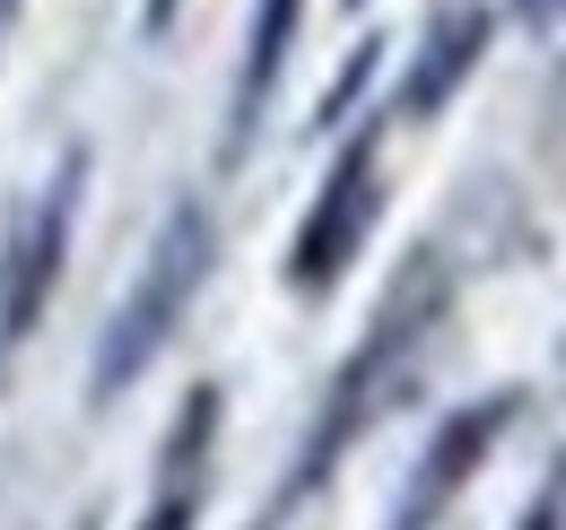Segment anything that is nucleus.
<instances>
[{"mask_svg":"<svg viewBox=\"0 0 566 530\" xmlns=\"http://www.w3.org/2000/svg\"><path fill=\"white\" fill-rule=\"evenodd\" d=\"M192 522H201V487H166V496L148 505L140 530H192Z\"/></svg>","mask_w":566,"mask_h":530,"instance_id":"nucleus-9","label":"nucleus"},{"mask_svg":"<svg viewBox=\"0 0 566 530\" xmlns=\"http://www.w3.org/2000/svg\"><path fill=\"white\" fill-rule=\"evenodd\" d=\"M436 314H444V269H436V253H410V269L384 287V305H375V322H366V339H357V357L332 374L323 417H314L305 453H296V469H287V496H314V487L332 478V462L366 435V417L401 392V365H410V348L427 339Z\"/></svg>","mask_w":566,"mask_h":530,"instance_id":"nucleus-1","label":"nucleus"},{"mask_svg":"<svg viewBox=\"0 0 566 530\" xmlns=\"http://www.w3.org/2000/svg\"><path fill=\"white\" fill-rule=\"evenodd\" d=\"M489 9L480 0H453V9H436V26H427L419 62H410V78H401V96H392V123H427V114H444L453 105V87L480 70V53H489Z\"/></svg>","mask_w":566,"mask_h":530,"instance_id":"nucleus-6","label":"nucleus"},{"mask_svg":"<svg viewBox=\"0 0 566 530\" xmlns=\"http://www.w3.org/2000/svg\"><path fill=\"white\" fill-rule=\"evenodd\" d=\"M375 53H384V44H357V53H349V70H340V78L323 87V105H314V131H332V123H340V114L357 105V87L375 78Z\"/></svg>","mask_w":566,"mask_h":530,"instance_id":"nucleus-8","label":"nucleus"},{"mask_svg":"<svg viewBox=\"0 0 566 530\" xmlns=\"http://www.w3.org/2000/svg\"><path fill=\"white\" fill-rule=\"evenodd\" d=\"M558 513H566V478H549V487L532 496V513H523V530H558Z\"/></svg>","mask_w":566,"mask_h":530,"instance_id":"nucleus-10","label":"nucleus"},{"mask_svg":"<svg viewBox=\"0 0 566 530\" xmlns=\"http://www.w3.org/2000/svg\"><path fill=\"white\" fill-rule=\"evenodd\" d=\"M384 123H392V114H384ZM384 123H357V131L340 139L323 192L305 209V226H296V244H287V287H296V296H332V287L349 278V262L366 253V226H375V209H384V174H375Z\"/></svg>","mask_w":566,"mask_h":530,"instance_id":"nucleus-3","label":"nucleus"},{"mask_svg":"<svg viewBox=\"0 0 566 530\" xmlns=\"http://www.w3.org/2000/svg\"><path fill=\"white\" fill-rule=\"evenodd\" d=\"M296 26H305V0H262V9H253L244 78H235V105H227V157H244V148H253V123H262V105H271V87H280Z\"/></svg>","mask_w":566,"mask_h":530,"instance_id":"nucleus-7","label":"nucleus"},{"mask_svg":"<svg viewBox=\"0 0 566 530\" xmlns=\"http://www.w3.org/2000/svg\"><path fill=\"white\" fill-rule=\"evenodd\" d=\"M175 9H184V0H148V26H166V18H175Z\"/></svg>","mask_w":566,"mask_h":530,"instance_id":"nucleus-12","label":"nucleus"},{"mask_svg":"<svg viewBox=\"0 0 566 530\" xmlns=\"http://www.w3.org/2000/svg\"><path fill=\"white\" fill-rule=\"evenodd\" d=\"M210 262H218L210 200H175V209H166V226H157V244H148V262H140V278H132V296L114 305V322H105V339H96L87 409H114V400H123L148 365L166 357V339L184 331V314H192V296H201Z\"/></svg>","mask_w":566,"mask_h":530,"instance_id":"nucleus-2","label":"nucleus"},{"mask_svg":"<svg viewBox=\"0 0 566 530\" xmlns=\"http://www.w3.org/2000/svg\"><path fill=\"white\" fill-rule=\"evenodd\" d=\"M349 9H366V0H349Z\"/></svg>","mask_w":566,"mask_h":530,"instance_id":"nucleus-14","label":"nucleus"},{"mask_svg":"<svg viewBox=\"0 0 566 530\" xmlns=\"http://www.w3.org/2000/svg\"><path fill=\"white\" fill-rule=\"evenodd\" d=\"M9 9H18V0H0V26H9Z\"/></svg>","mask_w":566,"mask_h":530,"instance_id":"nucleus-13","label":"nucleus"},{"mask_svg":"<svg viewBox=\"0 0 566 530\" xmlns=\"http://www.w3.org/2000/svg\"><path fill=\"white\" fill-rule=\"evenodd\" d=\"M514 9H523L532 26H558V18H566V0H514Z\"/></svg>","mask_w":566,"mask_h":530,"instance_id":"nucleus-11","label":"nucleus"},{"mask_svg":"<svg viewBox=\"0 0 566 530\" xmlns=\"http://www.w3.org/2000/svg\"><path fill=\"white\" fill-rule=\"evenodd\" d=\"M78 183H87V148H71L53 166V183L35 200L18 253H9V278H0V339H27L35 314L53 305V278H62V253H71V226H78Z\"/></svg>","mask_w":566,"mask_h":530,"instance_id":"nucleus-5","label":"nucleus"},{"mask_svg":"<svg viewBox=\"0 0 566 530\" xmlns=\"http://www.w3.org/2000/svg\"><path fill=\"white\" fill-rule=\"evenodd\" d=\"M523 417V392H489L471 400V409H453L436 435H427L419 469H410V487H401V505H392V522L384 530H436L444 513H453V496L480 478V462L496 453V435Z\"/></svg>","mask_w":566,"mask_h":530,"instance_id":"nucleus-4","label":"nucleus"}]
</instances>
